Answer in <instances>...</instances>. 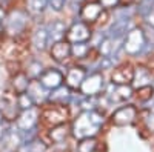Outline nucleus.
<instances>
[{
    "instance_id": "1",
    "label": "nucleus",
    "mask_w": 154,
    "mask_h": 152,
    "mask_svg": "<svg viewBox=\"0 0 154 152\" xmlns=\"http://www.w3.org/2000/svg\"><path fill=\"white\" fill-rule=\"evenodd\" d=\"M105 118L100 112L94 111H83L80 115H77L74 123H72V135L77 140H82V138H88V137H94L100 126L103 124Z\"/></svg>"
},
{
    "instance_id": "2",
    "label": "nucleus",
    "mask_w": 154,
    "mask_h": 152,
    "mask_svg": "<svg viewBox=\"0 0 154 152\" xmlns=\"http://www.w3.org/2000/svg\"><path fill=\"white\" fill-rule=\"evenodd\" d=\"M28 23V16L23 11H12L5 17V23L3 28L9 35H19L20 32H23V29L26 28Z\"/></svg>"
},
{
    "instance_id": "3",
    "label": "nucleus",
    "mask_w": 154,
    "mask_h": 152,
    "mask_svg": "<svg viewBox=\"0 0 154 152\" xmlns=\"http://www.w3.org/2000/svg\"><path fill=\"white\" fill-rule=\"evenodd\" d=\"M123 48L128 54L131 55H137L140 51L145 48V34L142 29L139 28H133L128 31V34L125 35V42H123Z\"/></svg>"
},
{
    "instance_id": "4",
    "label": "nucleus",
    "mask_w": 154,
    "mask_h": 152,
    "mask_svg": "<svg viewBox=\"0 0 154 152\" xmlns=\"http://www.w3.org/2000/svg\"><path fill=\"white\" fill-rule=\"evenodd\" d=\"M103 75L100 72H93L88 77H85V80L80 85V92L83 97H96L97 94L102 92L103 89Z\"/></svg>"
},
{
    "instance_id": "5",
    "label": "nucleus",
    "mask_w": 154,
    "mask_h": 152,
    "mask_svg": "<svg viewBox=\"0 0 154 152\" xmlns=\"http://www.w3.org/2000/svg\"><path fill=\"white\" fill-rule=\"evenodd\" d=\"M66 40L69 43H83L91 39V29L85 22H75L71 28L66 29Z\"/></svg>"
},
{
    "instance_id": "6",
    "label": "nucleus",
    "mask_w": 154,
    "mask_h": 152,
    "mask_svg": "<svg viewBox=\"0 0 154 152\" xmlns=\"http://www.w3.org/2000/svg\"><path fill=\"white\" fill-rule=\"evenodd\" d=\"M136 117H137V109L133 105H126L116 111L111 120L116 126H128L136 120Z\"/></svg>"
},
{
    "instance_id": "7",
    "label": "nucleus",
    "mask_w": 154,
    "mask_h": 152,
    "mask_svg": "<svg viewBox=\"0 0 154 152\" xmlns=\"http://www.w3.org/2000/svg\"><path fill=\"white\" fill-rule=\"evenodd\" d=\"M66 117H68V109L65 105H57L53 106V108H48L45 112H43V118L53 126H57V124H63L66 121Z\"/></svg>"
},
{
    "instance_id": "8",
    "label": "nucleus",
    "mask_w": 154,
    "mask_h": 152,
    "mask_svg": "<svg viewBox=\"0 0 154 152\" xmlns=\"http://www.w3.org/2000/svg\"><path fill=\"white\" fill-rule=\"evenodd\" d=\"M37 117H38V111L34 106L29 108V109H25L20 115L17 117V128L20 131H28V129L35 128Z\"/></svg>"
},
{
    "instance_id": "9",
    "label": "nucleus",
    "mask_w": 154,
    "mask_h": 152,
    "mask_svg": "<svg viewBox=\"0 0 154 152\" xmlns=\"http://www.w3.org/2000/svg\"><path fill=\"white\" fill-rule=\"evenodd\" d=\"M38 80H40V83L46 88V89H56V88L62 86L63 83V74L57 69H46L43 71V74L38 77Z\"/></svg>"
},
{
    "instance_id": "10",
    "label": "nucleus",
    "mask_w": 154,
    "mask_h": 152,
    "mask_svg": "<svg viewBox=\"0 0 154 152\" xmlns=\"http://www.w3.org/2000/svg\"><path fill=\"white\" fill-rule=\"evenodd\" d=\"M130 23H131L130 17H119L117 20H114V23L108 29V37H111L114 40L125 37L130 31Z\"/></svg>"
},
{
    "instance_id": "11",
    "label": "nucleus",
    "mask_w": 154,
    "mask_h": 152,
    "mask_svg": "<svg viewBox=\"0 0 154 152\" xmlns=\"http://www.w3.org/2000/svg\"><path fill=\"white\" fill-rule=\"evenodd\" d=\"M103 11V5L99 2H88L80 9V17L83 22H96Z\"/></svg>"
},
{
    "instance_id": "12",
    "label": "nucleus",
    "mask_w": 154,
    "mask_h": 152,
    "mask_svg": "<svg viewBox=\"0 0 154 152\" xmlns=\"http://www.w3.org/2000/svg\"><path fill=\"white\" fill-rule=\"evenodd\" d=\"M71 55V45L68 40H60L53 43V48H51V57H53L56 61H65L68 57Z\"/></svg>"
},
{
    "instance_id": "13",
    "label": "nucleus",
    "mask_w": 154,
    "mask_h": 152,
    "mask_svg": "<svg viewBox=\"0 0 154 152\" xmlns=\"http://www.w3.org/2000/svg\"><path fill=\"white\" fill-rule=\"evenodd\" d=\"M133 79H134V69L128 68V66L114 69V72L111 75L112 85H130V83H133Z\"/></svg>"
},
{
    "instance_id": "14",
    "label": "nucleus",
    "mask_w": 154,
    "mask_h": 152,
    "mask_svg": "<svg viewBox=\"0 0 154 152\" xmlns=\"http://www.w3.org/2000/svg\"><path fill=\"white\" fill-rule=\"evenodd\" d=\"M85 77H86L85 69L80 68V66H74V68H71V69L68 71L66 77H65L66 86L72 88V89H77V88H80V85H82V82L85 80Z\"/></svg>"
},
{
    "instance_id": "15",
    "label": "nucleus",
    "mask_w": 154,
    "mask_h": 152,
    "mask_svg": "<svg viewBox=\"0 0 154 152\" xmlns=\"http://www.w3.org/2000/svg\"><path fill=\"white\" fill-rule=\"evenodd\" d=\"M71 88L69 86H59L56 89H53V92L49 94V100L53 103H57V105H66L68 101L71 100Z\"/></svg>"
},
{
    "instance_id": "16",
    "label": "nucleus",
    "mask_w": 154,
    "mask_h": 152,
    "mask_svg": "<svg viewBox=\"0 0 154 152\" xmlns=\"http://www.w3.org/2000/svg\"><path fill=\"white\" fill-rule=\"evenodd\" d=\"M152 85V79H151V74L146 68H137L134 69V79H133V86L136 89H140L143 86Z\"/></svg>"
},
{
    "instance_id": "17",
    "label": "nucleus",
    "mask_w": 154,
    "mask_h": 152,
    "mask_svg": "<svg viewBox=\"0 0 154 152\" xmlns=\"http://www.w3.org/2000/svg\"><path fill=\"white\" fill-rule=\"evenodd\" d=\"M26 92L31 95V98L34 101H43L45 98L49 97V95H46V88L40 83V80H32L28 86Z\"/></svg>"
},
{
    "instance_id": "18",
    "label": "nucleus",
    "mask_w": 154,
    "mask_h": 152,
    "mask_svg": "<svg viewBox=\"0 0 154 152\" xmlns=\"http://www.w3.org/2000/svg\"><path fill=\"white\" fill-rule=\"evenodd\" d=\"M48 34H49V42H60L63 37L66 35V29H65V25H63L62 22L56 20L53 23L48 25Z\"/></svg>"
},
{
    "instance_id": "19",
    "label": "nucleus",
    "mask_w": 154,
    "mask_h": 152,
    "mask_svg": "<svg viewBox=\"0 0 154 152\" xmlns=\"http://www.w3.org/2000/svg\"><path fill=\"white\" fill-rule=\"evenodd\" d=\"M49 43V34H48V28L40 26L38 29H35L34 35H32V45L37 51H43L46 48V45Z\"/></svg>"
},
{
    "instance_id": "20",
    "label": "nucleus",
    "mask_w": 154,
    "mask_h": 152,
    "mask_svg": "<svg viewBox=\"0 0 154 152\" xmlns=\"http://www.w3.org/2000/svg\"><path fill=\"white\" fill-rule=\"evenodd\" d=\"M133 95V88L130 85H116L114 91L109 94V98L112 101H123Z\"/></svg>"
},
{
    "instance_id": "21",
    "label": "nucleus",
    "mask_w": 154,
    "mask_h": 152,
    "mask_svg": "<svg viewBox=\"0 0 154 152\" xmlns=\"http://www.w3.org/2000/svg\"><path fill=\"white\" fill-rule=\"evenodd\" d=\"M49 5V0H26V9L31 16H38Z\"/></svg>"
},
{
    "instance_id": "22",
    "label": "nucleus",
    "mask_w": 154,
    "mask_h": 152,
    "mask_svg": "<svg viewBox=\"0 0 154 152\" xmlns=\"http://www.w3.org/2000/svg\"><path fill=\"white\" fill-rule=\"evenodd\" d=\"M49 137H51V140H53L54 143L65 142L66 137H68V131H66V128H65V124L53 126V129H51V132H49Z\"/></svg>"
},
{
    "instance_id": "23",
    "label": "nucleus",
    "mask_w": 154,
    "mask_h": 152,
    "mask_svg": "<svg viewBox=\"0 0 154 152\" xmlns=\"http://www.w3.org/2000/svg\"><path fill=\"white\" fill-rule=\"evenodd\" d=\"M29 77L26 74H17L16 77H14V82H12V85H14V89L22 94V92H26L28 89V86H29Z\"/></svg>"
},
{
    "instance_id": "24",
    "label": "nucleus",
    "mask_w": 154,
    "mask_h": 152,
    "mask_svg": "<svg viewBox=\"0 0 154 152\" xmlns=\"http://www.w3.org/2000/svg\"><path fill=\"white\" fill-rule=\"evenodd\" d=\"M97 148V142L94 137H88V138H82L79 146H77V152H94Z\"/></svg>"
},
{
    "instance_id": "25",
    "label": "nucleus",
    "mask_w": 154,
    "mask_h": 152,
    "mask_svg": "<svg viewBox=\"0 0 154 152\" xmlns=\"http://www.w3.org/2000/svg\"><path fill=\"white\" fill-rule=\"evenodd\" d=\"M89 52V45L86 42L83 43H72L71 45V54L77 58H83Z\"/></svg>"
},
{
    "instance_id": "26",
    "label": "nucleus",
    "mask_w": 154,
    "mask_h": 152,
    "mask_svg": "<svg viewBox=\"0 0 154 152\" xmlns=\"http://www.w3.org/2000/svg\"><path fill=\"white\" fill-rule=\"evenodd\" d=\"M23 149L26 152H46L48 146L43 142L35 140V138H34V140H31L28 143H23Z\"/></svg>"
},
{
    "instance_id": "27",
    "label": "nucleus",
    "mask_w": 154,
    "mask_h": 152,
    "mask_svg": "<svg viewBox=\"0 0 154 152\" xmlns=\"http://www.w3.org/2000/svg\"><path fill=\"white\" fill-rule=\"evenodd\" d=\"M34 103H35V101L31 98V95H29L28 92H22V94H19V97H17V106H19L22 111L32 108Z\"/></svg>"
},
{
    "instance_id": "28",
    "label": "nucleus",
    "mask_w": 154,
    "mask_h": 152,
    "mask_svg": "<svg viewBox=\"0 0 154 152\" xmlns=\"http://www.w3.org/2000/svg\"><path fill=\"white\" fill-rule=\"evenodd\" d=\"M112 43H114V39H111V37H108V35L100 42L99 49H100V52H102L103 57H109L112 54V51H114V45Z\"/></svg>"
},
{
    "instance_id": "29",
    "label": "nucleus",
    "mask_w": 154,
    "mask_h": 152,
    "mask_svg": "<svg viewBox=\"0 0 154 152\" xmlns=\"http://www.w3.org/2000/svg\"><path fill=\"white\" fill-rule=\"evenodd\" d=\"M152 9H154V0H139V5H137L139 14L146 17Z\"/></svg>"
},
{
    "instance_id": "30",
    "label": "nucleus",
    "mask_w": 154,
    "mask_h": 152,
    "mask_svg": "<svg viewBox=\"0 0 154 152\" xmlns=\"http://www.w3.org/2000/svg\"><path fill=\"white\" fill-rule=\"evenodd\" d=\"M139 91V100L140 101H148L152 98V94H154V86L152 85H148V86H143V88H140Z\"/></svg>"
},
{
    "instance_id": "31",
    "label": "nucleus",
    "mask_w": 154,
    "mask_h": 152,
    "mask_svg": "<svg viewBox=\"0 0 154 152\" xmlns=\"http://www.w3.org/2000/svg\"><path fill=\"white\" fill-rule=\"evenodd\" d=\"M43 74V69H42V65L40 63H31L29 68H28V77H32V79H37V77H40V75Z\"/></svg>"
},
{
    "instance_id": "32",
    "label": "nucleus",
    "mask_w": 154,
    "mask_h": 152,
    "mask_svg": "<svg viewBox=\"0 0 154 152\" xmlns=\"http://www.w3.org/2000/svg\"><path fill=\"white\" fill-rule=\"evenodd\" d=\"M11 134V126L8 121H0V142H5L8 135Z\"/></svg>"
},
{
    "instance_id": "33",
    "label": "nucleus",
    "mask_w": 154,
    "mask_h": 152,
    "mask_svg": "<svg viewBox=\"0 0 154 152\" xmlns=\"http://www.w3.org/2000/svg\"><path fill=\"white\" fill-rule=\"evenodd\" d=\"M80 106H82L83 111H94L96 109V100H94V97H85L82 100Z\"/></svg>"
},
{
    "instance_id": "34",
    "label": "nucleus",
    "mask_w": 154,
    "mask_h": 152,
    "mask_svg": "<svg viewBox=\"0 0 154 152\" xmlns=\"http://www.w3.org/2000/svg\"><path fill=\"white\" fill-rule=\"evenodd\" d=\"M65 3H66V0H49V6L54 11H60L63 6H65Z\"/></svg>"
},
{
    "instance_id": "35",
    "label": "nucleus",
    "mask_w": 154,
    "mask_h": 152,
    "mask_svg": "<svg viewBox=\"0 0 154 152\" xmlns=\"http://www.w3.org/2000/svg\"><path fill=\"white\" fill-rule=\"evenodd\" d=\"M146 126H148V129L154 132V112H151L149 115L146 117Z\"/></svg>"
},
{
    "instance_id": "36",
    "label": "nucleus",
    "mask_w": 154,
    "mask_h": 152,
    "mask_svg": "<svg viewBox=\"0 0 154 152\" xmlns=\"http://www.w3.org/2000/svg\"><path fill=\"white\" fill-rule=\"evenodd\" d=\"M119 0H100V3L103 5V8H111L114 5H117Z\"/></svg>"
},
{
    "instance_id": "37",
    "label": "nucleus",
    "mask_w": 154,
    "mask_h": 152,
    "mask_svg": "<svg viewBox=\"0 0 154 152\" xmlns=\"http://www.w3.org/2000/svg\"><path fill=\"white\" fill-rule=\"evenodd\" d=\"M146 19H148V23L149 25H152V26H154V9L149 12V14L146 16Z\"/></svg>"
},
{
    "instance_id": "38",
    "label": "nucleus",
    "mask_w": 154,
    "mask_h": 152,
    "mask_svg": "<svg viewBox=\"0 0 154 152\" xmlns=\"http://www.w3.org/2000/svg\"><path fill=\"white\" fill-rule=\"evenodd\" d=\"M3 2H6V0H0V3H3Z\"/></svg>"
}]
</instances>
